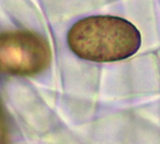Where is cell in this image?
I'll list each match as a JSON object with an SVG mask.
<instances>
[{"instance_id": "obj_1", "label": "cell", "mask_w": 160, "mask_h": 144, "mask_svg": "<svg viewBox=\"0 0 160 144\" xmlns=\"http://www.w3.org/2000/svg\"><path fill=\"white\" fill-rule=\"evenodd\" d=\"M68 46L82 60L112 63L138 52L141 33L130 21L114 16H93L77 21L68 32Z\"/></svg>"}, {"instance_id": "obj_3", "label": "cell", "mask_w": 160, "mask_h": 144, "mask_svg": "<svg viewBox=\"0 0 160 144\" xmlns=\"http://www.w3.org/2000/svg\"><path fill=\"white\" fill-rule=\"evenodd\" d=\"M0 144H9V131L5 112L0 103Z\"/></svg>"}, {"instance_id": "obj_2", "label": "cell", "mask_w": 160, "mask_h": 144, "mask_svg": "<svg viewBox=\"0 0 160 144\" xmlns=\"http://www.w3.org/2000/svg\"><path fill=\"white\" fill-rule=\"evenodd\" d=\"M52 52L48 41L31 31L0 33V73L35 76L48 68Z\"/></svg>"}]
</instances>
